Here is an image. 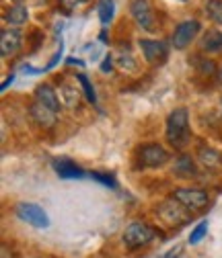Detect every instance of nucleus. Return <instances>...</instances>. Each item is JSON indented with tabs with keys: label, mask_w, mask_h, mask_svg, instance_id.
Instances as JSON below:
<instances>
[{
	"label": "nucleus",
	"mask_w": 222,
	"mask_h": 258,
	"mask_svg": "<svg viewBox=\"0 0 222 258\" xmlns=\"http://www.w3.org/2000/svg\"><path fill=\"white\" fill-rule=\"evenodd\" d=\"M130 13L136 21L138 27H142L144 31H152L156 29V19H154V13L148 5V0H132V5H130Z\"/></svg>",
	"instance_id": "8"
},
{
	"label": "nucleus",
	"mask_w": 222,
	"mask_h": 258,
	"mask_svg": "<svg viewBox=\"0 0 222 258\" xmlns=\"http://www.w3.org/2000/svg\"><path fill=\"white\" fill-rule=\"evenodd\" d=\"M202 160H204V164H208V166H216L218 164V154L216 152H212V150H202Z\"/></svg>",
	"instance_id": "23"
},
{
	"label": "nucleus",
	"mask_w": 222,
	"mask_h": 258,
	"mask_svg": "<svg viewBox=\"0 0 222 258\" xmlns=\"http://www.w3.org/2000/svg\"><path fill=\"white\" fill-rule=\"evenodd\" d=\"M17 215H19V219H23L25 223L33 225V228H37V230H43L50 225L48 213L35 203H19L17 205Z\"/></svg>",
	"instance_id": "6"
},
{
	"label": "nucleus",
	"mask_w": 222,
	"mask_h": 258,
	"mask_svg": "<svg viewBox=\"0 0 222 258\" xmlns=\"http://www.w3.org/2000/svg\"><path fill=\"white\" fill-rule=\"evenodd\" d=\"M200 29H202V25H200V21H196V19H189V21L179 23V25L175 27V31H173V37H171L173 47H175V49H185L189 43L196 39V35L200 33Z\"/></svg>",
	"instance_id": "5"
},
{
	"label": "nucleus",
	"mask_w": 222,
	"mask_h": 258,
	"mask_svg": "<svg viewBox=\"0 0 222 258\" xmlns=\"http://www.w3.org/2000/svg\"><path fill=\"white\" fill-rule=\"evenodd\" d=\"M35 101L41 103V105H46L48 109H52V111H56V113L60 111V105H62L58 92H56L50 84H39V86L35 88Z\"/></svg>",
	"instance_id": "12"
},
{
	"label": "nucleus",
	"mask_w": 222,
	"mask_h": 258,
	"mask_svg": "<svg viewBox=\"0 0 222 258\" xmlns=\"http://www.w3.org/2000/svg\"><path fill=\"white\" fill-rule=\"evenodd\" d=\"M58 96H60L62 105L68 107V109H76L78 103H80V90H78L76 84H70V82H64L60 86V94Z\"/></svg>",
	"instance_id": "13"
},
{
	"label": "nucleus",
	"mask_w": 222,
	"mask_h": 258,
	"mask_svg": "<svg viewBox=\"0 0 222 258\" xmlns=\"http://www.w3.org/2000/svg\"><path fill=\"white\" fill-rule=\"evenodd\" d=\"M23 45V33L15 27V29H5L3 35H0V53L3 57L15 55Z\"/></svg>",
	"instance_id": "10"
},
{
	"label": "nucleus",
	"mask_w": 222,
	"mask_h": 258,
	"mask_svg": "<svg viewBox=\"0 0 222 258\" xmlns=\"http://www.w3.org/2000/svg\"><path fill=\"white\" fill-rule=\"evenodd\" d=\"M144 57L148 63H163L169 55V47L165 41H154V39H140L138 41Z\"/></svg>",
	"instance_id": "9"
},
{
	"label": "nucleus",
	"mask_w": 222,
	"mask_h": 258,
	"mask_svg": "<svg viewBox=\"0 0 222 258\" xmlns=\"http://www.w3.org/2000/svg\"><path fill=\"white\" fill-rule=\"evenodd\" d=\"M181 252H183V250H181V246H175V248H173V250H169L163 258H177V256H181Z\"/></svg>",
	"instance_id": "27"
},
{
	"label": "nucleus",
	"mask_w": 222,
	"mask_h": 258,
	"mask_svg": "<svg viewBox=\"0 0 222 258\" xmlns=\"http://www.w3.org/2000/svg\"><path fill=\"white\" fill-rule=\"evenodd\" d=\"M101 72H103V74L113 72V59H111V55H107V57L103 59V63H101Z\"/></svg>",
	"instance_id": "26"
},
{
	"label": "nucleus",
	"mask_w": 222,
	"mask_h": 258,
	"mask_svg": "<svg viewBox=\"0 0 222 258\" xmlns=\"http://www.w3.org/2000/svg\"><path fill=\"white\" fill-rule=\"evenodd\" d=\"M167 140L173 148H183L189 142V113L187 109H175L167 119Z\"/></svg>",
	"instance_id": "1"
},
{
	"label": "nucleus",
	"mask_w": 222,
	"mask_h": 258,
	"mask_svg": "<svg viewBox=\"0 0 222 258\" xmlns=\"http://www.w3.org/2000/svg\"><path fill=\"white\" fill-rule=\"evenodd\" d=\"M218 78H220V82H222V66H220V72H218Z\"/></svg>",
	"instance_id": "31"
},
{
	"label": "nucleus",
	"mask_w": 222,
	"mask_h": 258,
	"mask_svg": "<svg viewBox=\"0 0 222 258\" xmlns=\"http://www.w3.org/2000/svg\"><path fill=\"white\" fill-rule=\"evenodd\" d=\"M27 19H29V13H27V9H25L23 5L11 7V9L7 11V15H5V21H7L9 25H13V27H21L23 23H27Z\"/></svg>",
	"instance_id": "16"
},
{
	"label": "nucleus",
	"mask_w": 222,
	"mask_h": 258,
	"mask_svg": "<svg viewBox=\"0 0 222 258\" xmlns=\"http://www.w3.org/2000/svg\"><path fill=\"white\" fill-rule=\"evenodd\" d=\"M206 13L212 21L222 23V0H208L206 3Z\"/></svg>",
	"instance_id": "20"
},
{
	"label": "nucleus",
	"mask_w": 222,
	"mask_h": 258,
	"mask_svg": "<svg viewBox=\"0 0 222 258\" xmlns=\"http://www.w3.org/2000/svg\"><path fill=\"white\" fill-rule=\"evenodd\" d=\"M175 172L179 176H194L196 174V166H194V160L189 156H179L177 162H175Z\"/></svg>",
	"instance_id": "18"
},
{
	"label": "nucleus",
	"mask_w": 222,
	"mask_h": 258,
	"mask_svg": "<svg viewBox=\"0 0 222 258\" xmlns=\"http://www.w3.org/2000/svg\"><path fill=\"white\" fill-rule=\"evenodd\" d=\"M11 3H21V0H11Z\"/></svg>",
	"instance_id": "32"
},
{
	"label": "nucleus",
	"mask_w": 222,
	"mask_h": 258,
	"mask_svg": "<svg viewBox=\"0 0 222 258\" xmlns=\"http://www.w3.org/2000/svg\"><path fill=\"white\" fill-rule=\"evenodd\" d=\"M86 3H88V0H60V5L64 7L66 11H76V9L84 7Z\"/></svg>",
	"instance_id": "24"
},
{
	"label": "nucleus",
	"mask_w": 222,
	"mask_h": 258,
	"mask_svg": "<svg viewBox=\"0 0 222 258\" xmlns=\"http://www.w3.org/2000/svg\"><path fill=\"white\" fill-rule=\"evenodd\" d=\"M66 61L70 63V66H74V63H76V66H84V61H82V59H78V57H68Z\"/></svg>",
	"instance_id": "28"
},
{
	"label": "nucleus",
	"mask_w": 222,
	"mask_h": 258,
	"mask_svg": "<svg viewBox=\"0 0 222 258\" xmlns=\"http://www.w3.org/2000/svg\"><path fill=\"white\" fill-rule=\"evenodd\" d=\"M58 43H60V45H58V49H56V53H54V57H52V59L48 61V66L43 68V72H50L52 68H56V63H58V61L62 59V55H64V41H62V37L58 39Z\"/></svg>",
	"instance_id": "22"
},
{
	"label": "nucleus",
	"mask_w": 222,
	"mask_h": 258,
	"mask_svg": "<svg viewBox=\"0 0 222 258\" xmlns=\"http://www.w3.org/2000/svg\"><path fill=\"white\" fill-rule=\"evenodd\" d=\"M29 113H31V117H33V121L41 127V129H52L56 123H58V113L56 111H52V109H48L46 105H41V103H33L31 105V109H29Z\"/></svg>",
	"instance_id": "11"
},
{
	"label": "nucleus",
	"mask_w": 222,
	"mask_h": 258,
	"mask_svg": "<svg viewBox=\"0 0 222 258\" xmlns=\"http://www.w3.org/2000/svg\"><path fill=\"white\" fill-rule=\"evenodd\" d=\"M76 82H78V84H80V88L84 90V94H86V101H88L91 105L97 103V94H95V88H93L91 80H88L84 74H78V76H76Z\"/></svg>",
	"instance_id": "19"
},
{
	"label": "nucleus",
	"mask_w": 222,
	"mask_h": 258,
	"mask_svg": "<svg viewBox=\"0 0 222 258\" xmlns=\"http://www.w3.org/2000/svg\"><path fill=\"white\" fill-rule=\"evenodd\" d=\"M169 162V154L163 146L148 144L140 148V166L142 168H161Z\"/></svg>",
	"instance_id": "7"
},
{
	"label": "nucleus",
	"mask_w": 222,
	"mask_h": 258,
	"mask_svg": "<svg viewBox=\"0 0 222 258\" xmlns=\"http://www.w3.org/2000/svg\"><path fill=\"white\" fill-rule=\"evenodd\" d=\"M173 197L177 201H181L192 213H198V211L206 209L208 203H210L208 192L206 190H200V188H177L173 192Z\"/></svg>",
	"instance_id": "4"
},
{
	"label": "nucleus",
	"mask_w": 222,
	"mask_h": 258,
	"mask_svg": "<svg viewBox=\"0 0 222 258\" xmlns=\"http://www.w3.org/2000/svg\"><path fill=\"white\" fill-rule=\"evenodd\" d=\"M208 234V221H202L196 225V230L192 232V236H189V244H200L204 240V236Z\"/></svg>",
	"instance_id": "21"
},
{
	"label": "nucleus",
	"mask_w": 222,
	"mask_h": 258,
	"mask_svg": "<svg viewBox=\"0 0 222 258\" xmlns=\"http://www.w3.org/2000/svg\"><path fill=\"white\" fill-rule=\"evenodd\" d=\"M13 80H15V76H13V74H11V76H9V78H7V80H5V84H3V86H0V90H3V92H5V90H7V88H9V84H13Z\"/></svg>",
	"instance_id": "29"
},
{
	"label": "nucleus",
	"mask_w": 222,
	"mask_h": 258,
	"mask_svg": "<svg viewBox=\"0 0 222 258\" xmlns=\"http://www.w3.org/2000/svg\"><path fill=\"white\" fill-rule=\"evenodd\" d=\"M181 3H187V0H181Z\"/></svg>",
	"instance_id": "33"
},
{
	"label": "nucleus",
	"mask_w": 222,
	"mask_h": 258,
	"mask_svg": "<svg viewBox=\"0 0 222 258\" xmlns=\"http://www.w3.org/2000/svg\"><path fill=\"white\" fill-rule=\"evenodd\" d=\"M97 13H99V19H101V25L107 27L113 21V15H115V3L113 0H99Z\"/></svg>",
	"instance_id": "17"
},
{
	"label": "nucleus",
	"mask_w": 222,
	"mask_h": 258,
	"mask_svg": "<svg viewBox=\"0 0 222 258\" xmlns=\"http://www.w3.org/2000/svg\"><path fill=\"white\" fill-rule=\"evenodd\" d=\"M202 51L208 53H220L222 51V31H208L200 41Z\"/></svg>",
	"instance_id": "15"
},
{
	"label": "nucleus",
	"mask_w": 222,
	"mask_h": 258,
	"mask_svg": "<svg viewBox=\"0 0 222 258\" xmlns=\"http://www.w3.org/2000/svg\"><path fill=\"white\" fill-rule=\"evenodd\" d=\"M54 170L60 178H84L86 174L72 162H68V160H56L54 162Z\"/></svg>",
	"instance_id": "14"
},
{
	"label": "nucleus",
	"mask_w": 222,
	"mask_h": 258,
	"mask_svg": "<svg viewBox=\"0 0 222 258\" xmlns=\"http://www.w3.org/2000/svg\"><path fill=\"white\" fill-rule=\"evenodd\" d=\"M0 254H3V258H13V254H11L9 246H3V250H0Z\"/></svg>",
	"instance_id": "30"
},
{
	"label": "nucleus",
	"mask_w": 222,
	"mask_h": 258,
	"mask_svg": "<svg viewBox=\"0 0 222 258\" xmlns=\"http://www.w3.org/2000/svg\"><path fill=\"white\" fill-rule=\"evenodd\" d=\"M152 240H154V230L150 228V225L142 223V221L130 223L123 232V244L128 248H140V246L150 244Z\"/></svg>",
	"instance_id": "3"
},
{
	"label": "nucleus",
	"mask_w": 222,
	"mask_h": 258,
	"mask_svg": "<svg viewBox=\"0 0 222 258\" xmlns=\"http://www.w3.org/2000/svg\"><path fill=\"white\" fill-rule=\"evenodd\" d=\"M158 215L167 225H183L185 221L192 219V211H189L181 201H177L175 197L165 201L161 207H158Z\"/></svg>",
	"instance_id": "2"
},
{
	"label": "nucleus",
	"mask_w": 222,
	"mask_h": 258,
	"mask_svg": "<svg viewBox=\"0 0 222 258\" xmlns=\"http://www.w3.org/2000/svg\"><path fill=\"white\" fill-rule=\"evenodd\" d=\"M91 178H95V180H99L101 184H105V186H115V180H113V176H109V174H99V172H93L91 174Z\"/></svg>",
	"instance_id": "25"
}]
</instances>
